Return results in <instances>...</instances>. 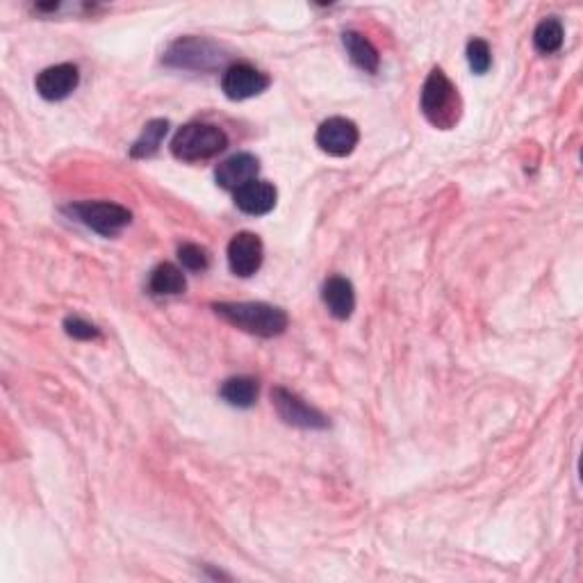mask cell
<instances>
[{
  "label": "cell",
  "mask_w": 583,
  "mask_h": 583,
  "mask_svg": "<svg viewBox=\"0 0 583 583\" xmlns=\"http://www.w3.org/2000/svg\"><path fill=\"white\" fill-rule=\"evenodd\" d=\"M212 310L228 324L258 335V338H276V335L285 333L287 324H290L283 308L262 301H224L215 303Z\"/></svg>",
  "instance_id": "1"
},
{
  "label": "cell",
  "mask_w": 583,
  "mask_h": 583,
  "mask_svg": "<svg viewBox=\"0 0 583 583\" xmlns=\"http://www.w3.org/2000/svg\"><path fill=\"white\" fill-rule=\"evenodd\" d=\"M420 105L426 121L440 130L454 128L463 112L461 94L442 69H433L424 80Z\"/></svg>",
  "instance_id": "2"
},
{
  "label": "cell",
  "mask_w": 583,
  "mask_h": 583,
  "mask_svg": "<svg viewBox=\"0 0 583 583\" xmlns=\"http://www.w3.org/2000/svg\"><path fill=\"white\" fill-rule=\"evenodd\" d=\"M228 146V135L212 123H187L171 139V153L183 162H203Z\"/></svg>",
  "instance_id": "3"
},
{
  "label": "cell",
  "mask_w": 583,
  "mask_h": 583,
  "mask_svg": "<svg viewBox=\"0 0 583 583\" xmlns=\"http://www.w3.org/2000/svg\"><path fill=\"white\" fill-rule=\"evenodd\" d=\"M224 48L205 37H180L164 53V64L185 71H215L226 62Z\"/></svg>",
  "instance_id": "4"
},
{
  "label": "cell",
  "mask_w": 583,
  "mask_h": 583,
  "mask_svg": "<svg viewBox=\"0 0 583 583\" xmlns=\"http://www.w3.org/2000/svg\"><path fill=\"white\" fill-rule=\"evenodd\" d=\"M67 212L71 217H76L80 224H85L87 228H92L94 233L103 237L119 235L123 228L130 226V221H133V215H130L128 208L110 201L76 203L67 208Z\"/></svg>",
  "instance_id": "5"
},
{
  "label": "cell",
  "mask_w": 583,
  "mask_h": 583,
  "mask_svg": "<svg viewBox=\"0 0 583 583\" xmlns=\"http://www.w3.org/2000/svg\"><path fill=\"white\" fill-rule=\"evenodd\" d=\"M272 401H274L278 417H281L285 424L297 426V429H306V431H322L328 426V417L322 413V410L306 404L299 394H294L285 388H274Z\"/></svg>",
  "instance_id": "6"
},
{
  "label": "cell",
  "mask_w": 583,
  "mask_h": 583,
  "mask_svg": "<svg viewBox=\"0 0 583 583\" xmlns=\"http://www.w3.org/2000/svg\"><path fill=\"white\" fill-rule=\"evenodd\" d=\"M317 146L333 158H347L358 146V126L351 119L331 117L317 128Z\"/></svg>",
  "instance_id": "7"
},
{
  "label": "cell",
  "mask_w": 583,
  "mask_h": 583,
  "mask_svg": "<svg viewBox=\"0 0 583 583\" xmlns=\"http://www.w3.org/2000/svg\"><path fill=\"white\" fill-rule=\"evenodd\" d=\"M272 85L267 73L258 71L251 64L240 62L231 64L221 76V89L224 94L231 98V101H246V98H253L265 92V89Z\"/></svg>",
  "instance_id": "8"
},
{
  "label": "cell",
  "mask_w": 583,
  "mask_h": 583,
  "mask_svg": "<svg viewBox=\"0 0 583 583\" xmlns=\"http://www.w3.org/2000/svg\"><path fill=\"white\" fill-rule=\"evenodd\" d=\"M262 258H265V246L256 233H237L228 244V265L235 276H253L262 267Z\"/></svg>",
  "instance_id": "9"
},
{
  "label": "cell",
  "mask_w": 583,
  "mask_h": 583,
  "mask_svg": "<svg viewBox=\"0 0 583 583\" xmlns=\"http://www.w3.org/2000/svg\"><path fill=\"white\" fill-rule=\"evenodd\" d=\"M80 85V71L76 64H55L44 69L35 80V87L46 101H64Z\"/></svg>",
  "instance_id": "10"
},
{
  "label": "cell",
  "mask_w": 583,
  "mask_h": 583,
  "mask_svg": "<svg viewBox=\"0 0 583 583\" xmlns=\"http://www.w3.org/2000/svg\"><path fill=\"white\" fill-rule=\"evenodd\" d=\"M260 171V160L251 153H237L233 158L224 160L215 171L217 185L224 187V190L237 192L240 187L249 185L251 180L258 178Z\"/></svg>",
  "instance_id": "11"
},
{
  "label": "cell",
  "mask_w": 583,
  "mask_h": 583,
  "mask_svg": "<svg viewBox=\"0 0 583 583\" xmlns=\"http://www.w3.org/2000/svg\"><path fill=\"white\" fill-rule=\"evenodd\" d=\"M276 201H278L276 187L272 183H267V180L258 178L235 192V205L244 212V215L251 217H262L267 215V212H272L276 208Z\"/></svg>",
  "instance_id": "12"
},
{
  "label": "cell",
  "mask_w": 583,
  "mask_h": 583,
  "mask_svg": "<svg viewBox=\"0 0 583 583\" xmlns=\"http://www.w3.org/2000/svg\"><path fill=\"white\" fill-rule=\"evenodd\" d=\"M322 299L335 319H349L356 310V292H353L351 281L342 276L328 278L324 283Z\"/></svg>",
  "instance_id": "13"
},
{
  "label": "cell",
  "mask_w": 583,
  "mask_h": 583,
  "mask_svg": "<svg viewBox=\"0 0 583 583\" xmlns=\"http://www.w3.org/2000/svg\"><path fill=\"white\" fill-rule=\"evenodd\" d=\"M342 44L344 48H347L351 62L356 64L358 69H363L365 73L379 71V64H381L379 51H376V46L365 35H360V32L356 30H347L342 35Z\"/></svg>",
  "instance_id": "14"
},
{
  "label": "cell",
  "mask_w": 583,
  "mask_h": 583,
  "mask_svg": "<svg viewBox=\"0 0 583 583\" xmlns=\"http://www.w3.org/2000/svg\"><path fill=\"white\" fill-rule=\"evenodd\" d=\"M149 290L155 297H176L187 290V281L183 269H178L171 262H162L151 272L149 278Z\"/></svg>",
  "instance_id": "15"
},
{
  "label": "cell",
  "mask_w": 583,
  "mask_h": 583,
  "mask_svg": "<svg viewBox=\"0 0 583 583\" xmlns=\"http://www.w3.org/2000/svg\"><path fill=\"white\" fill-rule=\"evenodd\" d=\"M221 399L235 408H251L258 401L260 385L251 376H233L221 385Z\"/></svg>",
  "instance_id": "16"
},
{
  "label": "cell",
  "mask_w": 583,
  "mask_h": 583,
  "mask_svg": "<svg viewBox=\"0 0 583 583\" xmlns=\"http://www.w3.org/2000/svg\"><path fill=\"white\" fill-rule=\"evenodd\" d=\"M169 133V121L167 119H153L144 126L142 135L137 137V142L130 146V158H153L160 151L164 137Z\"/></svg>",
  "instance_id": "17"
},
{
  "label": "cell",
  "mask_w": 583,
  "mask_h": 583,
  "mask_svg": "<svg viewBox=\"0 0 583 583\" xmlns=\"http://www.w3.org/2000/svg\"><path fill=\"white\" fill-rule=\"evenodd\" d=\"M565 39L563 23L556 19V16H549V19L540 21L536 32H533V46H536L538 53L552 55L556 51H561Z\"/></svg>",
  "instance_id": "18"
},
{
  "label": "cell",
  "mask_w": 583,
  "mask_h": 583,
  "mask_svg": "<svg viewBox=\"0 0 583 583\" xmlns=\"http://www.w3.org/2000/svg\"><path fill=\"white\" fill-rule=\"evenodd\" d=\"M178 260L183 262V267L187 272L201 274L210 267V253L208 249H203L199 244H183L178 249Z\"/></svg>",
  "instance_id": "19"
},
{
  "label": "cell",
  "mask_w": 583,
  "mask_h": 583,
  "mask_svg": "<svg viewBox=\"0 0 583 583\" xmlns=\"http://www.w3.org/2000/svg\"><path fill=\"white\" fill-rule=\"evenodd\" d=\"M467 62H470V69L474 73H479V76L488 73L492 64V53H490L488 41L472 39L470 44H467Z\"/></svg>",
  "instance_id": "20"
},
{
  "label": "cell",
  "mask_w": 583,
  "mask_h": 583,
  "mask_svg": "<svg viewBox=\"0 0 583 583\" xmlns=\"http://www.w3.org/2000/svg\"><path fill=\"white\" fill-rule=\"evenodd\" d=\"M64 331H67V335H71V338H76V340H98L101 338V331H98L94 324H89L80 317L64 319Z\"/></svg>",
  "instance_id": "21"
}]
</instances>
